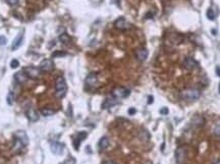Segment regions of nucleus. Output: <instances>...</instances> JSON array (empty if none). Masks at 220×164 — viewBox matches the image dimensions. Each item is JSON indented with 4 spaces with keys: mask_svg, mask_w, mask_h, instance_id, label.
<instances>
[{
    "mask_svg": "<svg viewBox=\"0 0 220 164\" xmlns=\"http://www.w3.org/2000/svg\"><path fill=\"white\" fill-rule=\"evenodd\" d=\"M66 92H67V86H66L64 78L58 76L55 81V96L58 99H61L66 95Z\"/></svg>",
    "mask_w": 220,
    "mask_h": 164,
    "instance_id": "1",
    "label": "nucleus"
},
{
    "mask_svg": "<svg viewBox=\"0 0 220 164\" xmlns=\"http://www.w3.org/2000/svg\"><path fill=\"white\" fill-rule=\"evenodd\" d=\"M181 99L185 100V101H196L199 98L201 97V91L198 90V89H194V88H190V89H185V90H183L179 94Z\"/></svg>",
    "mask_w": 220,
    "mask_h": 164,
    "instance_id": "2",
    "label": "nucleus"
},
{
    "mask_svg": "<svg viewBox=\"0 0 220 164\" xmlns=\"http://www.w3.org/2000/svg\"><path fill=\"white\" fill-rule=\"evenodd\" d=\"M129 94H131V91L129 89L123 88V87H118V88H115L112 91L111 95L114 98H116V99H123V98L129 97Z\"/></svg>",
    "mask_w": 220,
    "mask_h": 164,
    "instance_id": "3",
    "label": "nucleus"
},
{
    "mask_svg": "<svg viewBox=\"0 0 220 164\" xmlns=\"http://www.w3.org/2000/svg\"><path fill=\"white\" fill-rule=\"evenodd\" d=\"M23 71L27 74L28 78H33V80L38 78L40 74H41L40 69H38V67H36V66H33V65H32V66H25V69H23Z\"/></svg>",
    "mask_w": 220,
    "mask_h": 164,
    "instance_id": "4",
    "label": "nucleus"
},
{
    "mask_svg": "<svg viewBox=\"0 0 220 164\" xmlns=\"http://www.w3.org/2000/svg\"><path fill=\"white\" fill-rule=\"evenodd\" d=\"M39 69L43 72H50L54 69V63H53L52 59H44L41 63H40Z\"/></svg>",
    "mask_w": 220,
    "mask_h": 164,
    "instance_id": "5",
    "label": "nucleus"
},
{
    "mask_svg": "<svg viewBox=\"0 0 220 164\" xmlns=\"http://www.w3.org/2000/svg\"><path fill=\"white\" fill-rule=\"evenodd\" d=\"M187 158V150L185 147H179L175 151V159L178 164H183Z\"/></svg>",
    "mask_w": 220,
    "mask_h": 164,
    "instance_id": "6",
    "label": "nucleus"
},
{
    "mask_svg": "<svg viewBox=\"0 0 220 164\" xmlns=\"http://www.w3.org/2000/svg\"><path fill=\"white\" fill-rule=\"evenodd\" d=\"M114 27L116 28L117 30H120V31H125V30H127L129 28V23L127 22V20L121 16V18H118L114 22Z\"/></svg>",
    "mask_w": 220,
    "mask_h": 164,
    "instance_id": "7",
    "label": "nucleus"
},
{
    "mask_svg": "<svg viewBox=\"0 0 220 164\" xmlns=\"http://www.w3.org/2000/svg\"><path fill=\"white\" fill-rule=\"evenodd\" d=\"M87 136H88V134H87L86 131H80V133L76 134V136L74 139V148H76V150H79V147H80L81 143L86 139Z\"/></svg>",
    "mask_w": 220,
    "mask_h": 164,
    "instance_id": "8",
    "label": "nucleus"
},
{
    "mask_svg": "<svg viewBox=\"0 0 220 164\" xmlns=\"http://www.w3.org/2000/svg\"><path fill=\"white\" fill-rule=\"evenodd\" d=\"M63 150H64V145L61 144L59 142H53L51 143V151L53 154L55 155H60L62 154Z\"/></svg>",
    "mask_w": 220,
    "mask_h": 164,
    "instance_id": "9",
    "label": "nucleus"
},
{
    "mask_svg": "<svg viewBox=\"0 0 220 164\" xmlns=\"http://www.w3.org/2000/svg\"><path fill=\"white\" fill-rule=\"evenodd\" d=\"M183 66H185V69H187L189 70H192L198 66V62L194 58H192V57H187V58L183 60Z\"/></svg>",
    "mask_w": 220,
    "mask_h": 164,
    "instance_id": "10",
    "label": "nucleus"
},
{
    "mask_svg": "<svg viewBox=\"0 0 220 164\" xmlns=\"http://www.w3.org/2000/svg\"><path fill=\"white\" fill-rule=\"evenodd\" d=\"M117 103H118V99H116V98H114L111 95L104 100L103 104H102V107H103V109H107V108L112 107V106H114Z\"/></svg>",
    "mask_w": 220,
    "mask_h": 164,
    "instance_id": "11",
    "label": "nucleus"
},
{
    "mask_svg": "<svg viewBox=\"0 0 220 164\" xmlns=\"http://www.w3.org/2000/svg\"><path fill=\"white\" fill-rule=\"evenodd\" d=\"M25 115H27L28 119L32 122H35V121H38L39 119V115H38L37 111L34 109L33 107H29L25 111Z\"/></svg>",
    "mask_w": 220,
    "mask_h": 164,
    "instance_id": "12",
    "label": "nucleus"
},
{
    "mask_svg": "<svg viewBox=\"0 0 220 164\" xmlns=\"http://www.w3.org/2000/svg\"><path fill=\"white\" fill-rule=\"evenodd\" d=\"M14 139L21 141L25 147L29 144V138H28L27 134H25L23 131H16V133L14 134Z\"/></svg>",
    "mask_w": 220,
    "mask_h": 164,
    "instance_id": "13",
    "label": "nucleus"
},
{
    "mask_svg": "<svg viewBox=\"0 0 220 164\" xmlns=\"http://www.w3.org/2000/svg\"><path fill=\"white\" fill-rule=\"evenodd\" d=\"M97 81H98V78H97V74H94V72H92V74H88V76L86 78V81H85V83H86V85L90 88H92V87H95L96 84H97Z\"/></svg>",
    "mask_w": 220,
    "mask_h": 164,
    "instance_id": "14",
    "label": "nucleus"
},
{
    "mask_svg": "<svg viewBox=\"0 0 220 164\" xmlns=\"http://www.w3.org/2000/svg\"><path fill=\"white\" fill-rule=\"evenodd\" d=\"M148 54H149V52L147 49L141 48V49H139V50H137L136 57L139 61H145L147 59V57H148Z\"/></svg>",
    "mask_w": 220,
    "mask_h": 164,
    "instance_id": "15",
    "label": "nucleus"
},
{
    "mask_svg": "<svg viewBox=\"0 0 220 164\" xmlns=\"http://www.w3.org/2000/svg\"><path fill=\"white\" fill-rule=\"evenodd\" d=\"M14 80H16V82L18 83V84H23V83H25V81L28 80V76L22 70V71H18L14 74Z\"/></svg>",
    "mask_w": 220,
    "mask_h": 164,
    "instance_id": "16",
    "label": "nucleus"
},
{
    "mask_svg": "<svg viewBox=\"0 0 220 164\" xmlns=\"http://www.w3.org/2000/svg\"><path fill=\"white\" fill-rule=\"evenodd\" d=\"M23 34H20V35L13 40V42H12V45H11L12 50H16L18 48H20L21 45L23 44Z\"/></svg>",
    "mask_w": 220,
    "mask_h": 164,
    "instance_id": "17",
    "label": "nucleus"
},
{
    "mask_svg": "<svg viewBox=\"0 0 220 164\" xmlns=\"http://www.w3.org/2000/svg\"><path fill=\"white\" fill-rule=\"evenodd\" d=\"M98 146H99L100 150H105V149L109 146V140H108V138L107 137L101 138V140L99 141V144H98Z\"/></svg>",
    "mask_w": 220,
    "mask_h": 164,
    "instance_id": "18",
    "label": "nucleus"
},
{
    "mask_svg": "<svg viewBox=\"0 0 220 164\" xmlns=\"http://www.w3.org/2000/svg\"><path fill=\"white\" fill-rule=\"evenodd\" d=\"M192 122L194 123V125H195V127H202V125L205 123V119L203 118V116H201V115H196V116H194Z\"/></svg>",
    "mask_w": 220,
    "mask_h": 164,
    "instance_id": "19",
    "label": "nucleus"
},
{
    "mask_svg": "<svg viewBox=\"0 0 220 164\" xmlns=\"http://www.w3.org/2000/svg\"><path fill=\"white\" fill-rule=\"evenodd\" d=\"M59 41H60L62 44H64V45H69L70 42H71V38H70L66 33H62L60 36H59Z\"/></svg>",
    "mask_w": 220,
    "mask_h": 164,
    "instance_id": "20",
    "label": "nucleus"
},
{
    "mask_svg": "<svg viewBox=\"0 0 220 164\" xmlns=\"http://www.w3.org/2000/svg\"><path fill=\"white\" fill-rule=\"evenodd\" d=\"M23 144L21 141H18V140H14V145H13V152L14 153H18V152H21V151L23 150Z\"/></svg>",
    "mask_w": 220,
    "mask_h": 164,
    "instance_id": "21",
    "label": "nucleus"
},
{
    "mask_svg": "<svg viewBox=\"0 0 220 164\" xmlns=\"http://www.w3.org/2000/svg\"><path fill=\"white\" fill-rule=\"evenodd\" d=\"M41 113H42V115H44V116H52L53 114L55 113V111L53 109H51V108L45 107L41 110Z\"/></svg>",
    "mask_w": 220,
    "mask_h": 164,
    "instance_id": "22",
    "label": "nucleus"
},
{
    "mask_svg": "<svg viewBox=\"0 0 220 164\" xmlns=\"http://www.w3.org/2000/svg\"><path fill=\"white\" fill-rule=\"evenodd\" d=\"M66 55H67V53L64 52V51L56 50V51H54V52H52L51 56H52L53 58H58V57H63V56H66Z\"/></svg>",
    "mask_w": 220,
    "mask_h": 164,
    "instance_id": "23",
    "label": "nucleus"
},
{
    "mask_svg": "<svg viewBox=\"0 0 220 164\" xmlns=\"http://www.w3.org/2000/svg\"><path fill=\"white\" fill-rule=\"evenodd\" d=\"M213 133H214L215 136L220 137V119H218V120L215 122L214 129H213Z\"/></svg>",
    "mask_w": 220,
    "mask_h": 164,
    "instance_id": "24",
    "label": "nucleus"
},
{
    "mask_svg": "<svg viewBox=\"0 0 220 164\" xmlns=\"http://www.w3.org/2000/svg\"><path fill=\"white\" fill-rule=\"evenodd\" d=\"M207 18H208L210 20H214V18H215V13H214V11H213V9L209 8V9L207 10Z\"/></svg>",
    "mask_w": 220,
    "mask_h": 164,
    "instance_id": "25",
    "label": "nucleus"
},
{
    "mask_svg": "<svg viewBox=\"0 0 220 164\" xmlns=\"http://www.w3.org/2000/svg\"><path fill=\"white\" fill-rule=\"evenodd\" d=\"M13 102H14V96H13V94L9 93V94H8V96H7V103L9 104V105H12V104H13Z\"/></svg>",
    "mask_w": 220,
    "mask_h": 164,
    "instance_id": "26",
    "label": "nucleus"
},
{
    "mask_svg": "<svg viewBox=\"0 0 220 164\" xmlns=\"http://www.w3.org/2000/svg\"><path fill=\"white\" fill-rule=\"evenodd\" d=\"M18 65H20V62H18V59H12V60L10 61V67H11V69H16Z\"/></svg>",
    "mask_w": 220,
    "mask_h": 164,
    "instance_id": "27",
    "label": "nucleus"
},
{
    "mask_svg": "<svg viewBox=\"0 0 220 164\" xmlns=\"http://www.w3.org/2000/svg\"><path fill=\"white\" fill-rule=\"evenodd\" d=\"M6 1H7V3L9 4V5L14 6V5H18L20 0H6Z\"/></svg>",
    "mask_w": 220,
    "mask_h": 164,
    "instance_id": "28",
    "label": "nucleus"
},
{
    "mask_svg": "<svg viewBox=\"0 0 220 164\" xmlns=\"http://www.w3.org/2000/svg\"><path fill=\"white\" fill-rule=\"evenodd\" d=\"M6 42H7V39H6L4 36H0V46L5 45Z\"/></svg>",
    "mask_w": 220,
    "mask_h": 164,
    "instance_id": "29",
    "label": "nucleus"
},
{
    "mask_svg": "<svg viewBox=\"0 0 220 164\" xmlns=\"http://www.w3.org/2000/svg\"><path fill=\"white\" fill-rule=\"evenodd\" d=\"M168 112H169V110H168L167 107H163L160 109V113H161L162 115H166V114H168Z\"/></svg>",
    "mask_w": 220,
    "mask_h": 164,
    "instance_id": "30",
    "label": "nucleus"
},
{
    "mask_svg": "<svg viewBox=\"0 0 220 164\" xmlns=\"http://www.w3.org/2000/svg\"><path fill=\"white\" fill-rule=\"evenodd\" d=\"M74 162H76V160L74 159H68V160H66L65 162H63V163H60V164H74Z\"/></svg>",
    "mask_w": 220,
    "mask_h": 164,
    "instance_id": "31",
    "label": "nucleus"
},
{
    "mask_svg": "<svg viewBox=\"0 0 220 164\" xmlns=\"http://www.w3.org/2000/svg\"><path fill=\"white\" fill-rule=\"evenodd\" d=\"M136 112H137V110L134 109V108H129V115H134Z\"/></svg>",
    "mask_w": 220,
    "mask_h": 164,
    "instance_id": "32",
    "label": "nucleus"
},
{
    "mask_svg": "<svg viewBox=\"0 0 220 164\" xmlns=\"http://www.w3.org/2000/svg\"><path fill=\"white\" fill-rule=\"evenodd\" d=\"M216 74H217V76H220V66L216 67Z\"/></svg>",
    "mask_w": 220,
    "mask_h": 164,
    "instance_id": "33",
    "label": "nucleus"
},
{
    "mask_svg": "<svg viewBox=\"0 0 220 164\" xmlns=\"http://www.w3.org/2000/svg\"><path fill=\"white\" fill-rule=\"evenodd\" d=\"M152 102H153V97H152V96H149V102H148V103L151 104Z\"/></svg>",
    "mask_w": 220,
    "mask_h": 164,
    "instance_id": "34",
    "label": "nucleus"
},
{
    "mask_svg": "<svg viewBox=\"0 0 220 164\" xmlns=\"http://www.w3.org/2000/svg\"><path fill=\"white\" fill-rule=\"evenodd\" d=\"M103 164H115V163L112 162V161H106V162H104Z\"/></svg>",
    "mask_w": 220,
    "mask_h": 164,
    "instance_id": "35",
    "label": "nucleus"
},
{
    "mask_svg": "<svg viewBox=\"0 0 220 164\" xmlns=\"http://www.w3.org/2000/svg\"><path fill=\"white\" fill-rule=\"evenodd\" d=\"M214 164H220V160H219V161H217V162H215Z\"/></svg>",
    "mask_w": 220,
    "mask_h": 164,
    "instance_id": "36",
    "label": "nucleus"
},
{
    "mask_svg": "<svg viewBox=\"0 0 220 164\" xmlns=\"http://www.w3.org/2000/svg\"><path fill=\"white\" fill-rule=\"evenodd\" d=\"M219 93H220V84H219Z\"/></svg>",
    "mask_w": 220,
    "mask_h": 164,
    "instance_id": "37",
    "label": "nucleus"
}]
</instances>
